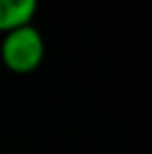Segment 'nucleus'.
I'll use <instances>...</instances> for the list:
<instances>
[{
  "instance_id": "obj_1",
  "label": "nucleus",
  "mask_w": 152,
  "mask_h": 154,
  "mask_svg": "<svg viewBox=\"0 0 152 154\" xmlns=\"http://www.w3.org/2000/svg\"><path fill=\"white\" fill-rule=\"evenodd\" d=\"M44 40L42 33L31 25L17 27L4 33L0 44V58L4 67L17 75L33 73L44 60Z\"/></svg>"
},
{
  "instance_id": "obj_2",
  "label": "nucleus",
  "mask_w": 152,
  "mask_h": 154,
  "mask_svg": "<svg viewBox=\"0 0 152 154\" xmlns=\"http://www.w3.org/2000/svg\"><path fill=\"white\" fill-rule=\"evenodd\" d=\"M38 11V0H0V33L29 25Z\"/></svg>"
}]
</instances>
